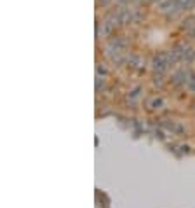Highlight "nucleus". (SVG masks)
Here are the masks:
<instances>
[{"mask_svg": "<svg viewBox=\"0 0 195 208\" xmlns=\"http://www.w3.org/2000/svg\"><path fill=\"white\" fill-rule=\"evenodd\" d=\"M174 7H179V0H165L164 4H160V10L165 12V10H171Z\"/></svg>", "mask_w": 195, "mask_h": 208, "instance_id": "f257e3e1", "label": "nucleus"}, {"mask_svg": "<svg viewBox=\"0 0 195 208\" xmlns=\"http://www.w3.org/2000/svg\"><path fill=\"white\" fill-rule=\"evenodd\" d=\"M195 5V0H179V9L190 10Z\"/></svg>", "mask_w": 195, "mask_h": 208, "instance_id": "f03ea898", "label": "nucleus"}]
</instances>
